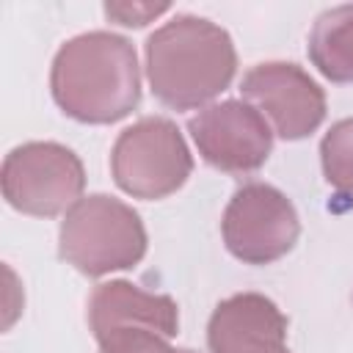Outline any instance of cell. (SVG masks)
Instances as JSON below:
<instances>
[{"label": "cell", "mask_w": 353, "mask_h": 353, "mask_svg": "<svg viewBox=\"0 0 353 353\" xmlns=\"http://www.w3.org/2000/svg\"><path fill=\"white\" fill-rule=\"evenodd\" d=\"M50 91L55 105L83 124H113L141 102V69L132 41L110 30H88L52 58Z\"/></svg>", "instance_id": "6da1fadb"}, {"label": "cell", "mask_w": 353, "mask_h": 353, "mask_svg": "<svg viewBox=\"0 0 353 353\" xmlns=\"http://www.w3.org/2000/svg\"><path fill=\"white\" fill-rule=\"evenodd\" d=\"M171 6L168 3H105L108 19L124 28H143L160 14H165Z\"/></svg>", "instance_id": "5bb4252c"}, {"label": "cell", "mask_w": 353, "mask_h": 353, "mask_svg": "<svg viewBox=\"0 0 353 353\" xmlns=\"http://www.w3.org/2000/svg\"><path fill=\"white\" fill-rule=\"evenodd\" d=\"M221 234L229 254L245 265H270L292 251L301 234V218L292 201L268 182L240 185L221 218Z\"/></svg>", "instance_id": "8992f818"}, {"label": "cell", "mask_w": 353, "mask_h": 353, "mask_svg": "<svg viewBox=\"0 0 353 353\" xmlns=\"http://www.w3.org/2000/svg\"><path fill=\"white\" fill-rule=\"evenodd\" d=\"M94 339L99 342V353H193L185 347H174L165 334L146 325L110 328Z\"/></svg>", "instance_id": "4fadbf2b"}, {"label": "cell", "mask_w": 353, "mask_h": 353, "mask_svg": "<svg viewBox=\"0 0 353 353\" xmlns=\"http://www.w3.org/2000/svg\"><path fill=\"white\" fill-rule=\"evenodd\" d=\"M143 50L152 94L174 110L207 105L232 85L237 72L232 36L196 14H176L163 22Z\"/></svg>", "instance_id": "7a4b0ae2"}, {"label": "cell", "mask_w": 353, "mask_h": 353, "mask_svg": "<svg viewBox=\"0 0 353 353\" xmlns=\"http://www.w3.org/2000/svg\"><path fill=\"white\" fill-rule=\"evenodd\" d=\"M210 353H290L287 317L262 292L223 298L207 323Z\"/></svg>", "instance_id": "9c48e42d"}, {"label": "cell", "mask_w": 353, "mask_h": 353, "mask_svg": "<svg viewBox=\"0 0 353 353\" xmlns=\"http://www.w3.org/2000/svg\"><path fill=\"white\" fill-rule=\"evenodd\" d=\"M312 66L331 83H353V3L325 8L306 44Z\"/></svg>", "instance_id": "8fae6325"}, {"label": "cell", "mask_w": 353, "mask_h": 353, "mask_svg": "<svg viewBox=\"0 0 353 353\" xmlns=\"http://www.w3.org/2000/svg\"><path fill=\"white\" fill-rule=\"evenodd\" d=\"M0 182L3 199L17 212L55 218L83 199L85 168L69 146L55 141H30L6 154Z\"/></svg>", "instance_id": "5b68a950"}, {"label": "cell", "mask_w": 353, "mask_h": 353, "mask_svg": "<svg viewBox=\"0 0 353 353\" xmlns=\"http://www.w3.org/2000/svg\"><path fill=\"white\" fill-rule=\"evenodd\" d=\"M110 171L127 196L154 201L176 193L188 182L193 154L171 119L143 116L119 132L110 152Z\"/></svg>", "instance_id": "277c9868"}, {"label": "cell", "mask_w": 353, "mask_h": 353, "mask_svg": "<svg viewBox=\"0 0 353 353\" xmlns=\"http://www.w3.org/2000/svg\"><path fill=\"white\" fill-rule=\"evenodd\" d=\"M188 132L204 163L226 174L262 168L273 149L268 119L245 99H223L201 108L188 119Z\"/></svg>", "instance_id": "52a82bcc"}, {"label": "cell", "mask_w": 353, "mask_h": 353, "mask_svg": "<svg viewBox=\"0 0 353 353\" xmlns=\"http://www.w3.org/2000/svg\"><path fill=\"white\" fill-rule=\"evenodd\" d=\"M320 163L325 182L339 190L353 196V116L339 119L331 124V130L320 141Z\"/></svg>", "instance_id": "7c38bea8"}, {"label": "cell", "mask_w": 353, "mask_h": 353, "mask_svg": "<svg viewBox=\"0 0 353 353\" xmlns=\"http://www.w3.org/2000/svg\"><path fill=\"white\" fill-rule=\"evenodd\" d=\"M88 325L94 336L110 328L146 325L174 339L179 331V309L171 295L146 292L132 281L116 279L94 287L88 298Z\"/></svg>", "instance_id": "30bf717a"}, {"label": "cell", "mask_w": 353, "mask_h": 353, "mask_svg": "<svg viewBox=\"0 0 353 353\" xmlns=\"http://www.w3.org/2000/svg\"><path fill=\"white\" fill-rule=\"evenodd\" d=\"M141 215L116 196H83L61 221L58 254L83 276L99 279L138 265L146 254Z\"/></svg>", "instance_id": "3957f363"}, {"label": "cell", "mask_w": 353, "mask_h": 353, "mask_svg": "<svg viewBox=\"0 0 353 353\" xmlns=\"http://www.w3.org/2000/svg\"><path fill=\"white\" fill-rule=\"evenodd\" d=\"M240 94L284 141H301L312 135L325 119V94L298 63L268 61L243 74Z\"/></svg>", "instance_id": "ba28073f"}]
</instances>
